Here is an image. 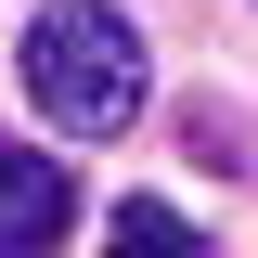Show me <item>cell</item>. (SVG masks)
Masks as SVG:
<instances>
[{
	"mask_svg": "<svg viewBox=\"0 0 258 258\" xmlns=\"http://www.w3.org/2000/svg\"><path fill=\"white\" fill-rule=\"evenodd\" d=\"M26 103L64 142H116L142 116V26H129L116 0H52L26 26Z\"/></svg>",
	"mask_w": 258,
	"mask_h": 258,
	"instance_id": "cell-1",
	"label": "cell"
},
{
	"mask_svg": "<svg viewBox=\"0 0 258 258\" xmlns=\"http://www.w3.org/2000/svg\"><path fill=\"white\" fill-rule=\"evenodd\" d=\"M64 220H78V181L39 142H0V258H52Z\"/></svg>",
	"mask_w": 258,
	"mask_h": 258,
	"instance_id": "cell-2",
	"label": "cell"
},
{
	"mask_svg": "<svg viewBox=\"0 0 258 258\" xmlns=\"http://www.w3.org/2000/svg\"><path fill=\"white\" fill-rule=\"evenodd\" d=\"M103 258H207V245H194V220H181V207H155V194H129L116 220H103Z\"/></svg>",
	"mask_w": 258,
	"mask_h": 258,
	"instance_id": "cell-3",
	"label": "cell"
}]
</instances>
